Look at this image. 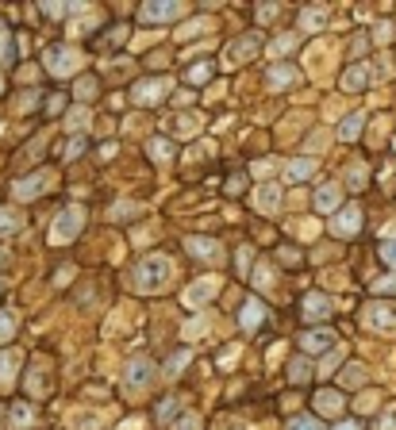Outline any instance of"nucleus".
Returning <instances> with one entry per match:
<instances>
[{"mask_svg":"<svg viewBox=\"0 0 396 430\" xmlns=\"http://www.w3.org/2000/svg\"><path fill=\"white\" fill-rule=\"evenodd\" d=\"M170 277H174V261L165 254H150L139 261V269H135V289L139 292H162L165 284H170Z\"/></svg>","mask_w":396,"mask_h":430,"instance_id":"f257e3e1","label":"nucleus"},{"mask_svg":"<svg viewBox=\"0 0 396 430\" xmlns=\"http://www.w3.org/2000/svg\"><path fill=\"white\" fill-rule=\"evenodd\" d=\"M81 227H85V212L81 207H66V212H58V219L50 227V242H54V246H66V242H74L77 234H81Z\"/></svg>","mask_w":396,"mask_h":430,"instance_id":"f03ea898","label":"nucleus"},{"mask_svg":"<svg viewBox=\"0 0 396 430\" xmlns=\"http://www.w3.org/2000/svg\"><path fill=\"white\" fill-rule=\"evenodd\" d=\"M150 381H154V361H150V357H131V361L124 365V388L127 392L150 388Z\"/></svg>","mask_w":396,"mask_h":430,"instance_id":"7ed1b4c3","label":"nucleus"},{"mask_svg":"<svg viewBox=\"0 0 396 430\" xmlns=\"http://www.w3.org/2000/svg\"><path fill=\"white\" fill-rule=\"evenodd\" d=\"M77 66H81V54H77L74 46H50V50H47V69H50L54 77L77 74Z\"/></svg>","mask_w":396,"mask_h":430,"instance_id":"20e7f679","label":"nucleus"},{"mask_svg":"<svg viewBox=\"0 0 396 430\" xmlns=\"http://www.w3.org/2000/svg\"><path fill=\"white\" fill-rule=\"evenodd\" d=\"M362 322L377 334H396V307L393 304H370L362 311Z\"/></svg>","mask_w":396,"mask_h":430,"instance_id":"39448f33","label":"nucleus"},{"mask_svg":"<svg viewBox=\"0 0 396 430\" xmlns=\"http://www.w3.org/2000/svg\"><path fill=\"white\" fill-rule=\"evenodd\" d=\"M262 50V35L258 31H250V35H242L239 42H231L227 46V66H242V62H250Z\"/></svg>","mask_w":396,"mask_h":430,"instance_id":"423d86ee","label":"nucleus"},{"mask_svg":"<svg viewBox=\"0 0 396 430\" xmlns=\"http://www.w3.org/2000/svg\"><path fill=\"white\" fill-rule=\"evenodd\" d=\"M165 92H170V81H165V77H150V81H139L131 89V100L142 104V108H150V104H158Z\"/></svg>","mask_w":396,"mask_h":430,"instance_id":"0eeeda50","label":"nucleus"},{"mask_svg":"<svg viewBox=\"0 0 396 430\" xmlns=\"http://www.w3.org/2000/svg\"><path fill=\"white\" fill-rule=\"evenodd\" d=\"M215 292H220V277H200L185 289V307H204Z\"/></svg>","mask_w":396,"mask_h":430,"instance_id":"6e6552de","label":"nucleus"},{"mask_svg":"<svg viewBox=\"0 0 396 430\" xmlns=\"http://www.w3.org/2000/svg\"><path fill=\"white\" fill-rule=\"evenodd\" d=\"M50 181H54V173H50V169H39V173L16 181V196L19 200H35V196H42V192L50 189Z\"/></svg>","mask_w":396,"mask_h":430,"instance_id":"1a4fd4ad","label":"nucleus"},{"mask_svg":"<svg viewBox=\"0 0 396 430\" xmlns=\"http://www.w3.org/2000/svg\"><path fill=\"white\" fill-rule=\"evenodd\" d=\"M139 16H142V24H170V19L185 16V4H142Z\"/></svg>","mask_w":396,"mask_h":430,"instance_id":"9d476101","label":"nucleus"},{"mask_svg":"<svg viewBox=\"0 0 396 430\" xmlns=\"http://www.w3.org/2000/svg\"><path fill=\"white\" fill-rule=\"evenodd\" d=\"M358 227H362V212H358V207H343V212L331 219V231L335 234H354Z\"/></svg>","mask_w":396,"mask_h":430,"instance_id":"9b49d317","label":"nucleus"},{"mask_svg":"<svg viewBox=\"0 0 396 430\" xmlns=\"http://www.w3.org/2000/svg\"><path fill=\"white\" fill-rule=\"evenodd\" d=\"M300 346L312 350V354H315V350H331V346H335V334H331L327 327H312V331L300 334Z\"/></svg>","mask_w":396,"mask_h":430,"instance_id":"f8f14e48","label":"nucleus"},{"mask_svg":"<svg viewBox=\"0 0 396 430\" xmlns=\"http://www.w3.org/2000/svg\"><path fill=\"white\" fill-rule=\"evenodd\" d=\"M300 311H304V319H327V315H331V300L323 296V292H308Z\"/></svg>","mask_w":396,"mask_h":430,"instance_id":"ddd939ff","label":"nucleus"},{"mask_svg":"<svg viewBox=\"0 0 396 430\" xmlns=\"http://www.w3.org/2000/svg\"><path fill=\"white\" fill-rule=\"evenodd\" d=\"M365 85H370V69H365V66H350L347 74H343V81H338V89H343V92H362Z\"/></svg>","mask_w":396,"mask_h":430,"instance_id":"4468645a","label":"nucleus"},{"mask_svg":"<svg viewBox=\"0 0 396 430\" xmlns=\"http://www.w3.org/2000/svg\"><path fill=\"white\" fill-rule=\"evenodd\" d=\"M312 173H315V157H297V162H289V166H285V181H292V184L308 181Z\"/></svg>","mask_w":396,"mask_h":430,"instance_id":"2eb2a0df","label":"nucleus"},{"mask_svg":"<svg viewBox=\"0 0 396 430\" xmlns=\"http://www.w3.org/2000/svg\"><path fill=\"white\" fill-rule=\"evenodd\" d=\"M277 204H281V189H277V184H258V192H254V207H258V212H273Z\"/></svg>","mask_w":396,"mask_h":430,"instance_id":"dca6fc26","label":"nucleus"},{"mask_svg":"<svg viewBox=\"0 0 396 430\" xmlns=\"http://www.w3.org/2000/svg\"><path fill=\"white\" fill-rule=\"evenodd\" d=\"M185 246H189V254H197V257H208V261H220V257H223V250L220 246H215V242L212 239H189V242H185Z\"/></svg>","mask_w":396,"mask_h":430,"instance_id":"f3484780","label":"nucleus"},{"mask_svg":"<svg viewBox=\"0 0 396 430\" xmlns=\"http://www.w3.org/2000/svg\"><path fill=\"white\" fill-rule=\"evenodd\" d=\"M338 200H343L338 184H320V192H315V207H320V212H335Z\"/></svg>","mask_w":396,"mask_h":430,"instance_id":"a211bd4d","label":"nucleus"},{"mask_svg":"<svg viewBox=\"0 0 396 430\" xmlns=\"http://www.w3.org/2000/svg\"><path fill=\"white\" fill-rule=\"evenodd\" d=\"M262 315H265V307L258 304V300H247V304H242V315H239V327L250 334V331L258 327V322H262Z\"/></svg>","mask_w":396,"mask_h":430,"instance_id":"6ab92c4d","label":"nucleus"},{"mask_svg":"<svg viewBox=\"0 0 396 430\" xmlns=\"http://www.w3.org/2000/svg\"><path fill=\"white\" fill-rule=\"evenodd\" d=\"M315 411H320V415H338V411H343V396L331 392V388L315 392Z\"/></svg>","mask_w":396,"mask_h":430,"instance_id":"aec40b11","label":"nucleus"},{"mask_svg":"<svg viewBox=\"0 0 396 430\" xmlns=\"http://www.w3.org/2000/svg\"><path fill=\"white\" fill-rule=\"evenodd\" d=\"M297 69L292 66H270V74H265V81H270V89H285V85H292L297 81Z\"/></svg>","mask_w":396,"mask_h":430,"instance_id":"412c9836","label":"nucleus"},{"mask_svg":"<svg viewBox=\"0 0 396 430\" xmlns=\"http://www.w3.org/2000/svg\"><path fill=\"white\" fill-rule=\"evenodd\" d=\"M16 369H19V354L16 350H4V354H0V384H12Z\"/></svg>","mask_w":396,"mask_h":430,"instance_id":"4be33fe9","label":"nucleus"},{"mask_svg":"<svg viewBox=\"0 0 396 430\" xmlns=\"http://www.w3.org/2000/svg\"><path fill=\"white\" fill-rule=\"evenodd\" d=\"M147 150L154 162H170V157H174V146H170V139H162V135H154V139L147 142Z\"/></svg>","mask_w":396,"mask_h":430,"instance_id":"5701e85b","label":"nucleus"},{"mask_svg":"<svg viewBox=\"0 0 396 430\" xmlns=\"http://www.w3.org/2000/svg\"><path fill=\"white\" fill-rule=\"evenodd\" d=\"M362 127H365V116L362 112H354V116H347V123L338 127V139H358V135H362Z\"/></svg>","mask_w":396,"mask_h":430,"instance_id":"b1692460","label":"nucleus"},{"mask_svg":"<svg viewBox=\"0 0 396 430\" xmlns=\"http://www.w3.org/2000/svg\"><path fill=\"white\" fill-rule=\"evenodd\" d=\"M323 24H327V8H308L304 16H300V27H304V31H320Z\"/></svg>","mask_w":396,"mask_h":430,"instance_id":"393cba45","label":"nucleus"},{"mask_svg":"<svg viewBox=\"0 0 396 430\" xmlns=\"http://www.w3.org/2000/svg\"><path fill=\"white\" fill-rule=\"evenodd\" d=\"M19 227H24L19 212H8V207H0V234H16Z\"/></svg>","mask_w":396,"mask_h":430,"instance_id":"a878e982","label":"nucleus"},{"mask_svg":"<svg viewBox=\"0 0 396 430\" xmlns=\"http://www.w3.org/2000/svg\"><path fill=\"white\" fill-rule=\"evenodd\" d=\"M16 334V311H0V346Z\"/></svg>","mask_w":396,"mask_h":430,"instance_id":"bb28decb","label":"nucleus"},{"mask_svg":"<svg viewBox=\"0 0 396 430\" xmlns=\"http://www.w3.org/2000/svg\"><path fill=\"white\" fill-rule=\"evenodd\" d=\"M66 127H69V131H81V127H89V112H85V108H74V112L66 116Z\"/></svg>","mask_w":396,"mask_h":430,"instance_id":"cd10ccee","label":"nucleus"},{"mask_svg":"<svg viewBox=\"0 0 396 430\" xmlns=\"http://www.w3.org/2000/svg\"><path fill=\"white\" fill-rule=\"evenodd\" d=\"M200 31H212V24H208V19H192L189 27H181V31H177V39H192V35H200Z\"/></svg>","mask_w":396,"mask_h":430,"instance_id":"c85d7f7f","label":"nucleus"},{"mask_svg":"<svg viewBox=\"0 0 396 430\" xmlns=\"http://www.w3.org/2000/svg\"><path fill=\"white\" fill-rule=\"evenodd\" d=\"M8 419H12V427H27V422H31V407L27 404H16L8 411Z\"/></svg>","mask_w":396,"mask_h":430,"instance_id":"c756f323","label":"nucleus"},{"mask_svg":"<svg viewBox=\"0 0 396 430\" xmlns=\"http://www.w3.org/2000/svg\"><path fill=\"white\" fill-rule=\"evenodd\" d=\"M289 377H292V381H297V384H304V381H308V377H312V365H308V361H304V357H300V361H292V369H289Z\"/></svg>","mask_w":396,"mask_h":430,"instance_id":"7c9ffc66","label":"nucleus"},{"mask_svg":"<svg viewBox=\"0 0 396 430\" xmlns=\"http://www.w3.org/2000/svg\"><path fill=\"white\" fill-rule=\"evenodd\" d=\"M74 92H77V100H92V96H97V81H92V77H81Z\"/></svg>","mask_w":396,"mask_h":430,"instance_id":"2f4dec72","label":"nucleus"},{"mask_svg":"<svg viewBox=\"0 0 396 430\" xmlns=\"http://www.w3.org/2000/svg\"><path fill=\"white\" fill-rule=\"evenodd\" d=\"M185 361H189V350H181V354L170 357V365H165V377H177V372L185 369Z\"/></svg>","mask_w":396,"mask_h":430,"instance_id":"473e14b6","label":"nucleus"},{"mask_svg":"<svg viewBox=\"0 0 396 430\" xmlns=\"http://www.w3.org/2000/svg\"><path fill=\"white\" fill-rule=\"evenodd\" d=\"M139 215V204H116L112 207V219H135Z\"/></svg>","mask_w":396,"mask_h":430,"instance_id":"72a5a7b5","label":"nucleus"},{"mask_svg":"<svg viewBox=\"0 0 396 430\" xmlns=\"http://www.w3.org/2000/svg\"><path fill=\"white\" fill-rule=\"evenodd\" d=\"M289 430H323V427L312 419V415H300V419H292V422H289Z\"/></svg>","mask_w":396,"mask_h":430,"instance_id":"f704fd0d","label":"nucleus"},{"mask_svg":"<svg viewBox=\"0 0 396 430\" xmlns=\"http://www.w3.org/2000/svg\"><path fill=\"white\" fill-rule=\"evenodd\" d=\"M292 46H297V35H285V39H277L270 46V54H285V50H292Z\"/></svg>","mask_w":396,"mask_h":430,"instance_id":"c9c22d12","label":"nucleus"},{"mask_svg":"<svg viewBox=\"0 0 396 430\" xmlns=\"http://www.w3.org/2000/svg\"><path fill=\"white\" fill-rule=\"evenodd\" d=\"M377 430H396V407H388V411H381V419H377Z\"/></svg>","mask_w":396,"mask_h":430,"instance_id":"e433bc0d","label":"nucleus"},{"mask_svg":"<svg viewBox=\"0 0 396 430\" xmlns=\"http://www.w3.org/2000/svg\"><path fill=\"white\" fill-rule=\"evenodd\" d=\"M270 281H273V269H270V265H258V269H254V284H258V289H265Z\"/></svg>","mask_w":396,"mask_h":430,"instance_id":"4c0bfd02","label":"nucleus"},{"mask_svg":"<svg viewBox=\"0 0 396 430\" xmlns=\"http://www.w3.org/2000/svg\"><path fill=\"white\" fill-rule=\"evenodd\" d=\"M74 430H97V415H74Z\"/></svg>","mask_w":396,"mask_h":430,"instance_id":"58836bf2","label":"nucleus"},{"mask_svg":"<svg viewBox=\"0 0 396 430\" xmlns=\"http://www.w3.org/2000/svg\"><path fill=\"white\" fill-rule=\"evenodd\" d=\"M381 257H385L388 265H396V239H385V242H381Z\"/></svg>","mask_w":396,"mask_h":430,"instance_id":"ea45409f","label":"nucleus"},{"mask_svg":"<svg viewBox=\"0 0 396 430\" xmlns=\"http://www.w3.org/2000/svg\"><path fill=\"white\" fill-rule=\"evenodd\" d=\"M350 189H362V184H365V166H354V169H350Z\"/></svg>","mask_w":396,"mask_h":430,"instance_id":"a19ab883","label":"nucleus"},{"mask_svg":"<svg viewBox=\"0 0 396 430\" xmlns=\"http://www.w3.org/2000/svg\"><path fill=\"white\" fill-rule=\"evenodd\" d=\"M377 407V392H365V396H358V411H373Z\"/></svg>","mask_w":396,"mask_h":430,"instance_id":"79ce46f5","label":"nucleus"},{"mask_svg":"<svg viewBox=\"0 0 396 430\" xmlns=\"http://www.w3.org/2000/svg\"><path fill=\"white\" fill-rule=\"evenodd\" d=\"M343 381H347V384H362V381H365V369H358V365H350Z\"/></svg>","mask_w":396,"mask_h":430,"instance_id":"37998d69","label":"nucleus"},{"mask_svg":"<svg viewBox=\"0 0 396 430\" xmlns=\"http://www.w3.org/2000/svg\"><path fill=\"white\" fill-rule=\"evenodd\" d=\"M81 150H85V139H81V135H77V139H74V142H69V146H66V157H69V162H74V157H81Z\"/></svg>","mask_w":396,"mask_h":430,"instance_id":"c03bdc74","label":"nucleus"},{"mask_svg":"<svg viewBox=\"0 0 396 430\" xmlns=\"http://www.w3.org/2000/svg\"><path fill=\"white\" fill-rule=\"evenodd\" d=\"M208 74H212L208 66H192L189 69V81H208Z\"/></svg>","mask_w":396,"mask_h":430,"instance_id":"a18cd8bd","label":"nucleus"},{"mask_svg":"<svg viewBox=\"0 0 396 430\" xmlns=\"http://www.w3.org/2000/svg\"><path fill=\"white\" fill-rule=\"evenodd\" d=\"M177 131H181V135H192V131H197V119H192V116H181V123H177Z\"/></svg>","mask_w":396,"mask_h":430,"instance_id":"49530a36","label":"nucleus"},{"mask_svg":"<svg viewBox=\"0 0 396 430\" xmlns=\"http://www.w3.org/2000/svg\"><path fill=\"white\" fill-rule=\"evenodd\" d=\"M177 430H200V419L197 415H185V419L177 422Z\"/></svg>","mask_w":396,"mask_h":430,"instance_id":"de8ad7c7","label":"nucleus"},{"mask_svg":"<svg viewBox=\"0 0 396 430\" xmlns=\"http://www.w3.org/2000/svg\"><path fill=\"white\" fill-rule=\"evenodd\" d=\"M174 411H177V399H165V404L158 407V415H162V419H174Z\"/></svg>","mask_w":396,"mask_h":430,"instance_id":"09e8293b","label":"nucleus"},{"mask_svg":"<svg viewBox=\"0 0 396 430\" xmlns=\"http://www.w3.org/2000/svg\"><path fill=\"white\" fill-rule=\"evenodd\" d=\"M42 12H47V16H66V4H42Z\"/></svg>","mask_w":396,"mask_h":430,"instance_id":"8fccbe9b","label":"nucleus"},{"mask_svg":"<svg viewBox=\"0 0 396 430\" xmlns=\"http://www.w3.org/2000/svg\"><path fill=\"white\" fill-rule=\"evenodd\" d=\"M338 357H343V354H338V350H335V357H327V361L320 365V372H323V377H331V369H335V361H338Z\"/></svg>","mask_w":396,"mask_h":430,"instance_id":"3c124183","label":"nucleus"},{"mask_svg":"<svg viewBox=\"0 0 396 430\" xmlns=\"http://www.w3.org/2000/svg\"><path fill=\"white\" fill-rule=\"evenodd\" d=\"M377 292H396V277H385V281H377Z\"/></svg>","mask_w":396,"mask_h":430,"instance_id":"603ef678","label":"nucleus"},{"mask_svg":"<svg viewBox=\"0 0 396 430\" xmlns=\"http://www.w3.org/2000/svg\"><path fill=\"white\" fill-rule=\"evenodd\" d=\"M47 112H62V96H50L47 100Z\"/></svg>","mask_w":396,"mask_h":430,"instance_id":"864d4df0","label":"nucleus"},{"mask_svg":"<svg viewBox=\"0 0 396 430\" xmlns=\"http://www.w3.org/2000/svg\"><path fill=\"white\" fill-rule=\"evenodd\" d=\"M335 430H362V427H358V422H338Z\"/></svg>","mask_w":396,"mask_h":430,"instance_id":"5fc2aeb1","label":"nucleus"},{"mask_svg":"<svg viewBox=\"0 0 396 430\" xmlns=\"http://www.w3.org/2000/svg\"><path fill=\"white\" fill-rule=\"evenodd\" d=\"M0 261H4V250H0Z\"/></svg>","mask_w":396,"mask_h":430,"instance_id":"6e6d98bb","label":"nucleus"}]
</instances>
